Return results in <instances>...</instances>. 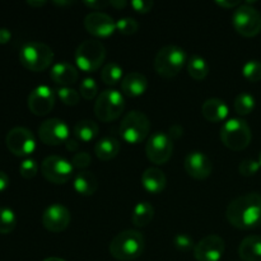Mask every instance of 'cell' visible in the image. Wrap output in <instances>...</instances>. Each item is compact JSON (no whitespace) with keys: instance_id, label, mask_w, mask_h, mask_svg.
I'll use <instances>...</instances> for the list:
<instances>
[{"instance_id":"10","label":"cell","mask_w":261,"mask_h":261,"mask_svg":"<svg viewBox=\"0 0 261 261\" xmlns=\"http://www.w3.org/2000/svg\"><path fill=\"white\" fill-rule=\"evenodd\" d=\"M41 173L43 177L55 185H64L73 176V165L60 155H48L41 163Z\"/></svg>"},{"instance_id":"40","label":"cell","mask_w":261,"mask_h":261,"mask_svg":"<svg viewBox=\"0 0 261 261\" xmlns=\"http://www.w3.org/2000/svg\"><path fill=\"white\" fill-rule=\"evenodd\" d=\"M133 9L137 13H140V14H145V13H149L152 10L154 3L150 2V0H133L130 3Z\"/></svg>"},{"instance_id":"6","label":"cell","mask_w":261,"mask_h":261,"mask_svg":"<svg viewBox=\"0 0 261 261\" xmlns=\"http://www.w3.org/2000/svg\"><path fill=\"white\" fill-rule=\"evenodd\" d=\"M149 132L150 122L144 112H127L120 122V135L127 144H140L147 139Z\"/></svg>"},{"instance_id":"12","label":"cell","mask_w":261,"mask_h":261,"mask_svg":"<svg viewBox=\"0 0 261 261\" xmlns=\"http://www.w3.org/2000/svg\"><path fill=\"white\" fill-rule=\"evenodd\" d=\"M173 153V142L166 133L157 132L150 135L145 144V154L154 165H165L171 160Z\"/></svg>"},{"instance_id":"45","label":"cell","mask_w":261,"mask_h":261,"mask_svg":"<svg viewBox=\"0 0 261 261\" xmlns=\"http://www.w3.org/2000/svg\"><path fill=\"white\" fill-rule=\"evenodd\" d=\"M12 38V33L8 28H0V45H5Z\"/></svg>"},{"instance_id":"20","label":"cell","mask_w":261,"mask_h":261,"mask_svg":"<svg viewBox=\"0 0 261 261\" xmlns=\"http://www.w3.org/2000/svg\"><path fill=\"white\" fill-rule=\"evenodd\" d=\"M50 78L60 87H70L78 81V69L69 63H58L51 68Z\"/></svg>"},{"instance_id":"44","label":"cell","mask_w":261,"mask_h":261,"mask_svg":"<svg viewBox=\"0 0 261 261\" xmlns=\"http://www.w3.org/2000/svg\"><path fill=\"white\" fill-rule=\"evenodd\" d=\"M79 140L75 138H69L65 143V147L69 152H76L79 149Z\"/></svg>"},{"instance_id":"28","label":"cell","mask_w":261,"mask_h":261,"mask_svg":"<svg viewBox=\"0 0 261 261\" xmlns=\"http://www.w3.org/2000/svg\"><path fill=\"white\" fill-rule=\"evenodd\" d=\"M188 73L194 81H204L209 74V65L204 58L194 55L188 61Z\"/></svg>"},{"instance_id":"25","label":"cell","mask_w":261,"mask_h":261,"mask_svg":"<svg viewBox=\"0 0 261 261\" xmlns=\"http://www.w3.org/2000/svg\"><path fill=\"white\" fill-rule=\"evenodd\" d=\"M98 181L96 176L88 171H82L74 178V189L82 196H92L97 191Z\"/></svg>"},{"instance_id":"2","label":"cell","mask_w":261,"mask_h":261,"mask_svg":"<svg viewBox=\"0 0 261 261\" xmlns=\"http://www.w3.org/2000/svg\"><path fill=\"white\" fill-rule=\"evenodd\" d=\"M144 236L137 229H126L117 233L109 245V251L114 259L133 261L142 256L144 251Z\"/></svg>"},{"instance_id":"27","label":"cell","mask_w":261,"mask_h":261,"mask_svg":"<svg viewBox=\"0 0 261 261\" xmlns=\"http://www.w3.org/2000/svg\"><path fill=\"white\" fill-rule=\"evenodd\" d=\"M154 208L148 201H140L134 206L132 213V222L135 227H145L153 221Z\"/></svg>"},{"instance_id":"8","label":"cell","mask_w":261,"mask_h":261,"mask_svg":"<svg viewBox=\"0 0 261 261\" xmlns=\"http://www.w3.org/2000/svg\"><path fill=\"white\" fill-rule=\"evenodd\" d=\"M125 109L124 94L116 89H105L94 102V115L102 122H111L119 119Z\"/></svg>"},{"instance_id":"47","label":"cell","mask_w":261,"mask_h":261,"mask_svg":"<svg viewBox=\"0 0 261 261\" xmlns=\"http://www.w3.org/2000/svg\"><path fill=\"white\" fill-rule=\"evenodd\" d=\"M110 5L111 7H114L115 9H124V8L127 7V2L126 0H112V2H110Z\"/></svg>"},{"instance_id":"5","label":"cell","mask_w":261,"mask_h":261,"mask_svg":"<svg viewBox=\"0 0 261 261\" xmlns=\"http://www.w3.org/2000/svg\"><path fill=\"white\" fill-rule=\"evenodd\" d=\"M186 63L184 48L176 45H168L161 48L154 58V69L162 78L171 79L181 73Z\"/></svg>"},{"instance_id":"21","label":"cell","mask_w":261,"mask_h":261,"mask_svg":"<svg viewBox=\"0 0 261 261\" xmlns=\"http://www.w3.org/2000/svg\"><path fill=\"white\" fill-rule=\"evenodd\" d=\"M229 109L221 98H209L201 106V114L209 122H222L228 116Z\"/></svg>"},{"instance_id":"50","label":"cell","mask_w":261,"mask_h":261,"mask_svg":"<svg viewBox=\"0 0 261 261\" xmlns=\"http://www.w3.org/2000/svg\"><path fill=\"white\" fill-rule=\"evenodd\" d=\"M43 261H65L64 259H60V257H47Z\"/></svg>"},{"instance_id":"16","label":"cell","mask_w":261,"mask_h":261,"mask_svg":"<svg viewBox=\"0 0 261 261\" xmlns=\"http://www.w3.org/2000/svg\"><path fill=\"white\" fill-rule=\"evenodd\" d=\"M71 221L70 212L63 204H53L47 206L42 214V224L47 231L53 233L65 231Z\"/></svg>"},{"instance_id":"48","label":"cell","mask_w":261,"mask_h":261,"mask_svg":"<svg viewBox=\"0 0 261 261\" xmlns=\"http://www.w3.org/2000/svg\"><path fill=\"white\" fill-rule=\"evenodd\" d=\"M27 4L32 8H41L43 7V5L47 4V3H46L45 0H28Z\"/></svg>"},{"instance_id":"42","label":"cell","mask_w":261,"mask_h":261,"mask_svg":"<svg viewBox=\"0 0 261 261\" xmlns=\"http://www.w3.org/2000/svg\"><path fill=\"white\" fill-rule=\"evenodd\" d=\"M168 135H170V138L172 140L180 139V138H182V135H184V127L181 126V125H177V124L172 125V126L170 127V130H168Z\"/></svg>"},{"instance_id":"38","label":"cell","mask_w":261,"mask_h":261,"mask_svg":"<svg viewBox=\"0 0 261 261\" xmlns=\"http://www.w3.org/2000/svg\"><path fill=\"white\" fill-rule=\"evenodd\" d=\"M261 168L259 161L251 160V158H247V160H244L239 166V171L242 176L245 177H250V176H254L259 172Z\"/></svg>"},{"instance_id":"23","label":"cell","mask_w":261,"mask_h":261,"mask_svg":"<svg viewBox=\"0 0 261 261\" xmlns=\"http://www.w3.org/2000/svg\"><path fill=\"white\" fill-rule=\"evenodd\" d=\"M239 255L242 261H261V236H247L241 241Z\"/></svg>"},{"instance_id":"34","label":"cell","mask_w":261,"mask_h":261,"mask_svg":"<svg viewBox=\"0 0 261 261\" xmlns=\"http://www.w3.org/2000/svg\"><path fill=\"white\" fill-rule=\"evenodd\" d=\"M79 93L87 101H92L98 97V86L93 78H84L79 87Z\"/></svg>"},{"instance_id":"15","label":"cell","mask_w":261,"mask_h":261,"mask_svg":"<svg viewBox=\"0 0 261 261\" xmlns=\"http://www.w3.org/2000/svg\"><path fill=\"white\" fill-rule=\"evenodd\" d=\"M224 250V240L217 234H209L195 245L193 251L196 261H219L223 256Z\"/></svg>"},{"instance_id":"13","label":"cell","mask_w":261,"mask_h":261,"mask_svg":"<svg viewBox=\"0 0 261 261\" xmlns=\"http://www.w3.org/2000/svg\"><path fill=\"white\" fill-rule=\"evenodd\" d=\"M38 137L40 140L46 145L56 147V145L65 144L69 139V127L65 121L60 119H47L38 127Z\"/></svg>"},{"instance_id":"22","label":"cell","mask_w":261,"mask_h":261,"mask_svg":"<svg viewBox=\"0 0 261 261\" xmlns=\"http://www.w3.org/2000/svg\"><path fill=\"white\" fill-rule=\"evenodd\" d=\"M167 178L160 168L150 167L143 172L142 186L149 194H160L166 189Z\"/></svg>"},{"instance_id":"46","label":"cell","mask_w":261,"mask_h":261,"mask_svg":"<svg viewBox=\"0 0 261 261\" xmlns=\"http://www.w3.org/2000/svg\"><path fill=\"white\" fill-rule=\"evenodd\" d=\"M10 181H9V177H8V175L5 172H3V171H0V193H3V191H5L8 189V186H9Z\"/></svg>"},{"instance_id":"24","label":"cell","mask_w":261,"mask_h":261,"mask_svg":"<svg viewBox=\"0 0 261 261\" xmlns=\"http://www.w3.org/2000/svg\"><path fill=\"white\" fill-rule=\"evenodd\" d=\"M121 149V144L119 140L114 137H105L96 143L94 145V153L97 158L101 161H111L116 157Z\"/></svg>"},{"instance_id":"1","label":"cell","mask_w":261,"mask_h":261,"mask_svg":"<svg viewBox=\"0 0 261 261\" xmlns=\"http://www.w3.org/2000/svg\"><path fill=\"white\" fill-rule=\"evenodd\" d=\"M226 218L232 227L252 229L261 226V195L249 193L239 196L228 204Z\"/></svg>"},{"instance_id":"17","label":"cell","mask_w":261,"mask_h":261,"mask_svg":"<svg viewBox=\"0 0 261 261\" xmlns=\"http://www.w3.org/2000/svg\"><path fill=\"white\" fill-rule=\"evenodd\" d=\"M84 27L92 36L106 38L116 31V22L111 15L103 12H91L84 18Z\"/></svg>"},{"instance_id":"29","label":"cell","mask_w":261,"mask_h":261,"mask_svg":"<svg viewBox=\"0 0 261 261\" xmlns=\"http://www.w3.org/2000/svg\"><path fill=\"white\" fill-rule=\"evenodd\" d=\"M124 78V70L116 63H107L101 70V79L106 86L114 87Z\"/></svg>"},{"instance_id":"51","label":"cell","mask_w":261,"mask_h":261,"mask_svg":"<svg viewBox=\"0 0 261 261\" xmlns=\"http://www.w3.org/2000/svg\"><path fill=\"white\" fill-rule=\"evenodd\" d=\"M259 163H260V166H261V153H260V155H259Z\"/></svg>"},{"instance_id":"33","label":"cell","mask_w":261,"mask_h":261,"mask_svg":"<svg viewBox=\"0 0 261 261\" xmlns=\"http://www.w3.org/2000/svg\"><path fill=\"white\" fill-rule=\"evenodd\" d=\"M242 75L251 83L261 81V61L249 60L242 66Z\"/></svg>"},{"instance_id":"36","label":"cell","mask_w":261,"mask_h":261,"mask_svg":"<svg viewBox=\"0 0 261 261\" xmlns=\"http://www.w3.org/2000/svg\"><path fill=\"white\" fill-rule=\"evenodd\" d=\"M173 245H175L176 249L178 251H182V252H188L190 250H194L195 247V241L191 236L186 233H178L173 237Z\"/></svg>"},{"instance_id":"7","label":"cell","mask_w":261,"mask_h":261,"mask_svg":"<svg viewBox=\"0 0 261 261\" xmlns=\"http://www.w3.org/2000/svg\"><path fill=\"white\" fill-rule=\"evenodd\" d=\"M74 58L78 69L84 73H94L105 63L106 47L98 40H86L76 47Z\"/></svg>"},{"instance_id":"39","label":"cell","mask_w":261,"mask_h":261,"mask_svg":"<svg viewBox=\"0 0 261 261\" xmlns=\"http://www.w3.org/2000/svg\"><path fill=\"white\" fill-rule=\"evenodd\" d=\"M92 162V157L89 153L87 152H76L74 154L73 160H71V165L74 168H78V170H84V168L88 167Z\"/></svg>"},{"instance_id":"30","label":"cell","mask_w":261,"mask_h":261,"mask_svg":"<svg viewBox=\"0 0 261 261\" xmlns=\"http://www.w3.org/2000/svg\"><path fill=\"white\" fill-rule=\"evenodd\" d=\"M233 109L241 116L250 115L255 109V97L252 94L246 93V92H242L234 99Z\"/></svg>"},{"instance_id":"11","label":"cell","mask_w":261,"mask_h":261,"mask_svg":"<svg viewBox=\"0 0 261 261\" xmlns=\"http://www.w3.org/2000/svg\"><path fill=\"white\" fill-rule=\"evenodd\" d=\"M5 144L9 152L17 157H28L36 149V138L27 127L17 126L9 130Z\"/></svg>"},{"instance_id":"3","label":"cell","mask_w":261,"mask_h":261,"mask_svg":"<svg viewBox=\"0 0 261 261\" xmlns=\"http://www.w3.org/2000/svg\"><path fill=\"white\" fill-rule=\"evenodd\" d=\"M19 61L27 70L40 73L51 66L54 61V51L46 43L31 41L20 47Z\"/></svg>"},{"instance_id":"9","label":"cell","mask_w":261,"mask_h":261,"mask_svg":"<svg viewBox=\"0 0 261 261\" xmlns=\"http://www.w3.org/2000/svg\"><path fill=\"white\" fill-rule=\"evenodd\" d=\"M232 24L244 37H254L261 32V13L249 3L236 8L232 15Z\"/></svg>"},{"instance_id":"19","label":"cell","mask_w":261,"mask_h":261,"mask_svg":"<svg viewBox=\"0 0 261 261\" xmlns=\"http://www.w3.org/2000/svg\"><path fill=\"white\" fill-rule=\"evenodd\" d=\"M148 89V79L144 74L132 71L121 81V92L126 97H139Z\"/></svg>"},{"instance_id":"37","label":"cell","mask_w":261,"mask_h":261,"mask_svg":"<svg viewBox=\"0 0 261 261\" xmlns=\"http://www.w3.org/2000/svg\"><path fill=\"white\" fill-rule=\"evenodd\" d=\"M38 172V165L35 160L32 158H27L23 161L19 166V173L23 178L25 180H31V178L36 177Z\"/></svg>"},{"instance_id":"14","label":"cell","mask_w":261,"mask_h":261,"mask_svg":"<svg viewBox=\"0 0 261 261\" xmlns=\"http://www.w3.org/2000/svg\"><path fill=\"white\" fill-rule=\"evenodd\" d=\"M56 102V93L48 86H38L28 96V109L36 116H46L53 111Z\"/></svg>"},{"instance_id":"41","label":"cell","mask_w":261,"mask_h":261,"mask_svg":"<svg viewBox=\"0 0 261 261\" xmlns=\"http://www.w3.org/2000/svg\"><path fill=\"white\" fill-rule=\"evenodd\" d=\"M83 4L94 12H101L102 9L109 7L110 2H103V0H91L89 2V0H86V2H83Z\"/></svg>"},{"instance_id":"49","label":"cell","mask_w":261,"mask_h":261,"mask_svg":"<svg viewBox=\"0 0 261 261\" xmlns=\"http://www.w3.org/2000/svg\"><path fill=\"white\" fill-rule=\"evenodd\" d=\"M54 4L59 5V7H64V5H71L73 2H54Z\"/></svg>"},{"instance_id":"32","label":"cell","mask_w":261,"mask_h":261,"mask_svg":"<svg viewBox=\"0 0 261 261\" xmlns=\"http://www.w3.org/2000/svg\"><path fill=\"white\" fill-rule=\"evenodd\" d=\"M56 96L65 106H76L81 101V93L70 87H59L56 89Z\"/></svg>"},{"instance_id":"26","label":"cell","mask_w":261,"mask_h":261,"mask_svg":"<svg viewBox=\"0 0 261 261\" xmlns=\"http://www.w3.org/2000/svg\"><path fill=\"white\" fill-rule=\"evenodd\" d=\"M73 133L74 138L78 139L79 142L89 143L98 137L99 127L97 122L92 121V120H82V121L76 122L73 129Z\"/></svg>"},{"instance_id":"31","label":"cell","mask_w":261,"mask_h":261,"mask_svg":"<svg viewBox=\"0 0 261 261\" xmlns=\"http://www.w3.org/2000/svg\"><path fill=\"white\" fill-rule=\"evenodd\" d=\"M17 227L15 213L8 206L0 208V234H9Z\"/></svg>"},{"instance_id":"4","label":"cell","mask_w":261,"mask_h":261,"mask_svg":"<svg viewBox=\"0 0 261 261\" xmlns=\"http://www.w3.org/2000/svg\"><path fill=\"white\" fill-rule=\"evenodd\" d=\"M252 133L249 124L244 119L233 117L222 125L221 140L228 149L240 152L247 148L251 143Z\"/></svg>"},{"instance_id":"18","label":"cell","mask_w":261,"mask_h":261,"mask_svg":"<svg viewBox=\"0 0 261 261\" xmlns=\"http://www.w3.org/2000/svg\"><path fill=\"white\" fill-rule=\"evenodd\" d=\"M184 168L190 177L195 180H205L213 171V163L203 152L189 153L184 161Z\"/></svg>"},{"instance_id":"35","label":"cell","mask_w":261,"mask_h":261,"mask_svg":"<svg viewBox=\"0 0 261 261\" xmlns=\"http://www.w3.org/2000/svg\"><path fill=\"white\" fill-rule=\"evenodd\" d=\"M116 30L119 31L121 35L125 36H132L134 33H137V31L139 30V23L132 17H125L121 18L116 22Z\"/></svg>"},{"instance_id":"43","label":"cell","mask_w":261,"mask_h":261,"mask_svg":"<svg viewBox=\"0 0 261 261\" xmlns=\"http://www.w3.org/2000/svg\"><path fill=\"white\" fill-rule=\"evenodd\" d=\"M216 4L223 9H233V8H239L242 3L239 0H234V2L233 0H223V2L218 0V2H216Z\"/></svg>"}]
</instances>
